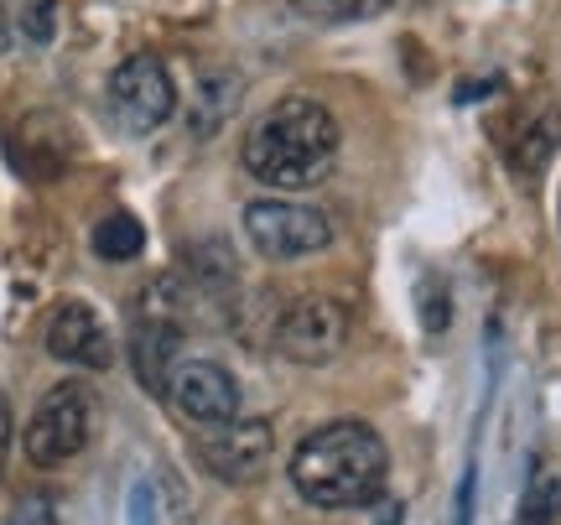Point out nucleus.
Instances as JSON below:
<instances>
[{
  "mask_svg": "<svg viewBox=\"0 0 561 525\" xmlns=\"http://www.w3.org/2000/svg\"><path fill=\"white\" fill-rule=\"evenodd\" d=\"M151 515H157L151 510V484H136L130 489V525H157Z\"/></svg>",
  "mask_w": 561,
  "mask_h": 525,
  "instance_id": "19",
  "label": "nucleus"
},
{
  "mask_svg": "<svg viewBox=\"0 0 561 525\" xmlns=\"http://www.w3.org/2000/svg\"><path fill=\"white\" fill-rule=\"evenodd\" d=\"M167 401L178 406V416H187L193 426H214L240 416V385L214 359H178L172 385H167Z\"/></svg>",
  "mask_w": 561,
  "mask_h": 525,
  "instance_id": "8",
  "label": "nucleus"
},
{
  "mask_svg": "<svg viewBox=\"0 0 561 525\" xmlns=\"http://www.w3.org/2000/svg\"><path fill=\"white\" fill-rule=\"evenodd\" d=\"M234 104V79L229 73H203L198 79V104H193V136H214Z\"/></svg>",
  "mask_w": 561,
  "mask_h": 525,
  "instance_id": "13",
  "label": "nucleus"
},
{
  "mask_svg": "<svg viewBox=\"0 0 561 525\" xmlns=\"http://www.w3.org/2000/svg\"><path fill=\"white\" fill-rule=\"evenodd\" d=\"M47 354L73 369H110L115 364V339L104 318L89 303H62L47 323Z\"/></svg>",
  "mask_w": 561,
  "mask_h": 525,
  "instance_id": "9",
  "label": "nucleus"
},
{
  "mask_svg": "<svg viewBox=\"0 0 561 525\" xmlns=\"http://www.w3.org/2000/svg\"><path fill=\"white\" fill-rule=\"evenodd\" d=\"M146 250V229H140L136 214H110V219L94 224V255L100 261H136Z\"/></svg>",
  "mask_w": 561,
  "mask_h": 525,
  "instance_id": "12",
  "label": "nucleus"
},
{
  "mask_svg": "<svg viewBox=\"0 0 561 525\" xmlns=\"http://www.w3.org/2000/svg\"><path fill=\"white\" fill-rule=\"evenodd\" d=\"M11 437H16V422H11V401L0 396V473H5V458H11Z\"/></svg>",
  "mask_w": 561,
  "mask_h": 525,
  "instance_id": "20",
  "label": "nucleus"
},
{
  "mask_svg": "<svg viewBox=\"0 0 561 525\" xmlns=\"http://www.w3.org/2000/svg\"><path fill=\"white\" fill-rule=\"evenodd\" d=\"M557 510H561L557 479H536L530 494H525V505H520V525H551L557 521Z\"/></svg>",
  "mask_w": 561,
  "mask_h": 525,
  "instance_id": "15",
  "label": "nucleus"
},
{
  "mask_svg": "<svg viewBox=\"0 0 561 525\" xmlns=\"http://www.w3.org/2000/svg\"><path fill=\"white\" fill-rule=\"evenodd\" d=\"M473 521V473H468V479H462V489H458V521L453 525H468Z\"/></svg>",
  "mask_w": 561,
  "mask_h": 525,
  "instance_id": "21",
  "label": "nucleus"
},
{
  "mask_svg": "<svg viewBox=\"0 0 561 525\" xmlns=\"http://www.w3.org/2000/svg\"><path fill=\"white\" fill-rule=\"evenodd\" d=\"M178 344H182L178 328L151 323V318H136V328H130V364H136V380L151 396H167L172 369H178Z\"/></svg>",
  "mask_w": 561,
  "mask_h": 525,
  "instance_id": "10",
  "label": "nucleus"
},
{
  "mask_svg": "<svg viewBox=\"0 0 561 525\" xmlns=\"http://www.w3.org/2000/svg\"><path fill=\"white\" fill-rule=\"evenodd\" d=\"M11 525H58V515H53V500H26V505H16V515H11Z\"/></svg>",
  "mask_w": 561,
  "mask_h": 525,
  "instance_id": "18",
  "label": "nucleus"
},
{
  "mask_svg": "<svg viewBox=\"0 0 561 525\" xmlns=\"http://www.w3.org/2000/svg\"><path fill=\"white\" fill-rule=\"evenodd\" d=\"M291 5L312 21H364L375 11H385L390 0H291Z\"/></svg>",
  "mask_w": 561,
  "mask_h": 525,
  "instance_id": "14",
  "label": "nucleus"
},
{
  "mask_svg": "<svg viewBox=\"0 0 561 525\" xmlns=\"http://www.w3.org/2000/svg\"><path fill=\"white\" fill-rule=\"evenodd\" d=\"M421 323H426V333H442V328L453 323V303H447L442 282H426V297H421Z\"/></svg>",
  "mask_w": 561,
  "mask_h": 525,
  "instance_id": "16",
  "label": "nucleus"
},
{
  "mask_svg": "<svg viewBox=\"0 0 561 525\" xmlns=\"http://www.w3.org/2000/svg\"><path fill=\"white\" fill-rule=\"evenodd\" d=\"M110 110L115 121L130 130V136H151L178 115V83L167 73V62L151 58V53H136L125 58L115 73H110Z\"/></svg>",
  "mask_w": 561,
  "mask_h": 525,
  "instance_id": "5",
  "label": "nucleus"
},
{
  "mask_svg": "<svg viewBox=\"0 0 561 525\" xmlns=\"http://www.w3.org/2000/svg\"><path fill=\"white\" fill-rule=\"evenodd\" d=\"M11 47V16H5V5H0V53Z\"/></svg>",
  "mask_w": 561,
  "mask_h": 525,
  "instance_id": "23",
  "label": "nucleus"
},
{
  "mask_svg": "<svg viewBox=\"0 0 561 525\" xmlns=\"http://www.w3.org/2000/svg\"><path fill=\"white\" fill-rule=\"evenodd\" d=\"M339 121L333 110L318 100H280L276 110H265L255 130L244 136L240 162L255 182H271L280 193H301L318 187L333 162H339Z\"/></svg>",
  "mask_w": 561,
  "mask_h": 525,
  "instance_id": "2",
  "label": "nucleus"
},
{
  "mask_svg": "<svg viewBox=\"0 0 561 525\" xmlns=\"http://www.w3.org/2000/svg\"><path fill=\"white\" fill-rule=\"evenodd\" d=\"M193 453H198V464L224 479V484H250V479H261L265 464H271V453H276V432L271 422L261 416H229V422H214L203 426L198 437H193Z\"/></svg>",
  "mask_w": 561,
  "mask_h": 525,
  "instance_id": "6",
  "label": "nucleus"
},
{
  "mask_svg": "<svg viewBox=\"0 0 561 525\" xmlns=\"http://www.w3.org/2000/svg\"><path fill=\"white\" fill-rule=\"evenodd\" d=\"M494 89H500V79H483V83H462V89H458V104H473V100H479V94H494Z\"/></svg>",
  "mask_w": 561,
  "mask_h": 525,
  "instance_id": "22",
  "label": "nucleus"
},
{
  "mask_svg": "<svg viewBox=\"0 0 561 525\" xmlns=\"http://www.w3.org/2000/svg\"><path fill=\"white\" fill-rule=\"evenodd\" d=\"M89 437H94V390L83 380H62L37 401L32 422L21 432V447L37 468H58L79 458Z\"/></svg>",
  "mask_w": 561,
  "mask_h": 525,
  "instance_id": "3",
  "label": "nucleus"
},
{
  "mask_svg": "<svg viewBox=\"0 0 561 525\" xmlns=\"http://www.w3.org/2000/svg\"><path fill=\"white\" fill-rule=\"evenodd\" d=\"M348 344V307L333 297H297L276 318L271 349L291 364H328Z\"/></svg>",
  "mask_w": 561,
  "mask_h": 525,
  "instance_id": "7",
  "label": "nucleus"
},
{
  "mask_svg": "<svg viewBox=\"0 0 561 525\" xmlns=\"http://www.w3.org/2000/svg\"><path fill=\"white\" fill-rule=\"evenodd\" d=\"M244 235L265 261H301V255H318L333 244V224L322 208H307V203L261 198L244 208Z\"/></svg>",
  "mask_w": 561,
  "mask_h": 525,
  "instance_id": "4",
  "label": "nucleus"
},
{
  "mask_svg": "<svg viewBox=\"0 0 561 525\" xmlns=\"http://www.w3.org/2000/svg\"><path fill=\"white\" fill-rule=\"evenodd\" d=\"M385 473H390V453L369 422H328L307 432L291 453V489L318 510L375 505Z\"/></svg>",
  "mask_w": 561,
  "mask_h": 525,
  "instance_id": "1",
  "label": "nucleus"
},
{
  "mask_svg": "<svg viewBox=\"0 0 561 525\" xmlns=\"http://www.w3.org/2000/svg\"><path fill=\"white\" fill-rule=\"evenodd\" d=\"M557 151H561V104H541V110L520 125V136L510 141V162H515V172L536 178V172H546V162H551Z\"/></svg>",
  "mask_w": 561,
  "mask_h": 525,
  "instance_id": "11",
  "label": "nucleus"
},
{
  "mask_svg": "<svg viewBox=\"0 0 561 525\" xmlns=\"http://www.w3.org/2000/svg\"><path fill=\"white\" fill-rule=\"evenodd\" d=\"M26 37H37V42L53 37V0H32L26 5Z\"/></svg>",
  "mask_w": 561,
  "mask_h": 525,
  "instance_id": "17",
  "label": "nucleus"
}]
</instances>
